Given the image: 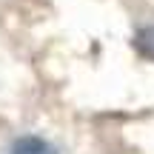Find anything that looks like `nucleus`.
Returning <instances> with one entry per match:
<instances>
[{
	"instance_id": "obj_1",
	"label": "nucleus",
	"mask_w": 154,
	"mask_h": 154,
	"mask_svg": "<svg viewBox=\"0 0 154 154\" xmlns=\"http://www.w3.org/2000/svg\"><path fill=\"white\" fill-rule=\"evenodd\" d=\"M11 154H57V149L51 143H46L43 137L29 134V137H20L14 146H11Z\"/></svg>"
},
{
	"instance_id": "obj_2",
	"label": "nucleus",
	"mask_w": 154,
	"mask_h": 154,
	"mask_svg": "<svg viewBox=\"0 0 154 154\" xmlns=\"http://www.w3.org/2000/svg\"><path fill=\"white\" fill-rule=\"evenodd\" d=\"M134 43H137V49L143 51L146 57H151V60H154V26L143 29V32L137 34V40H134Z\"/></svg>"
}]
</instances>
